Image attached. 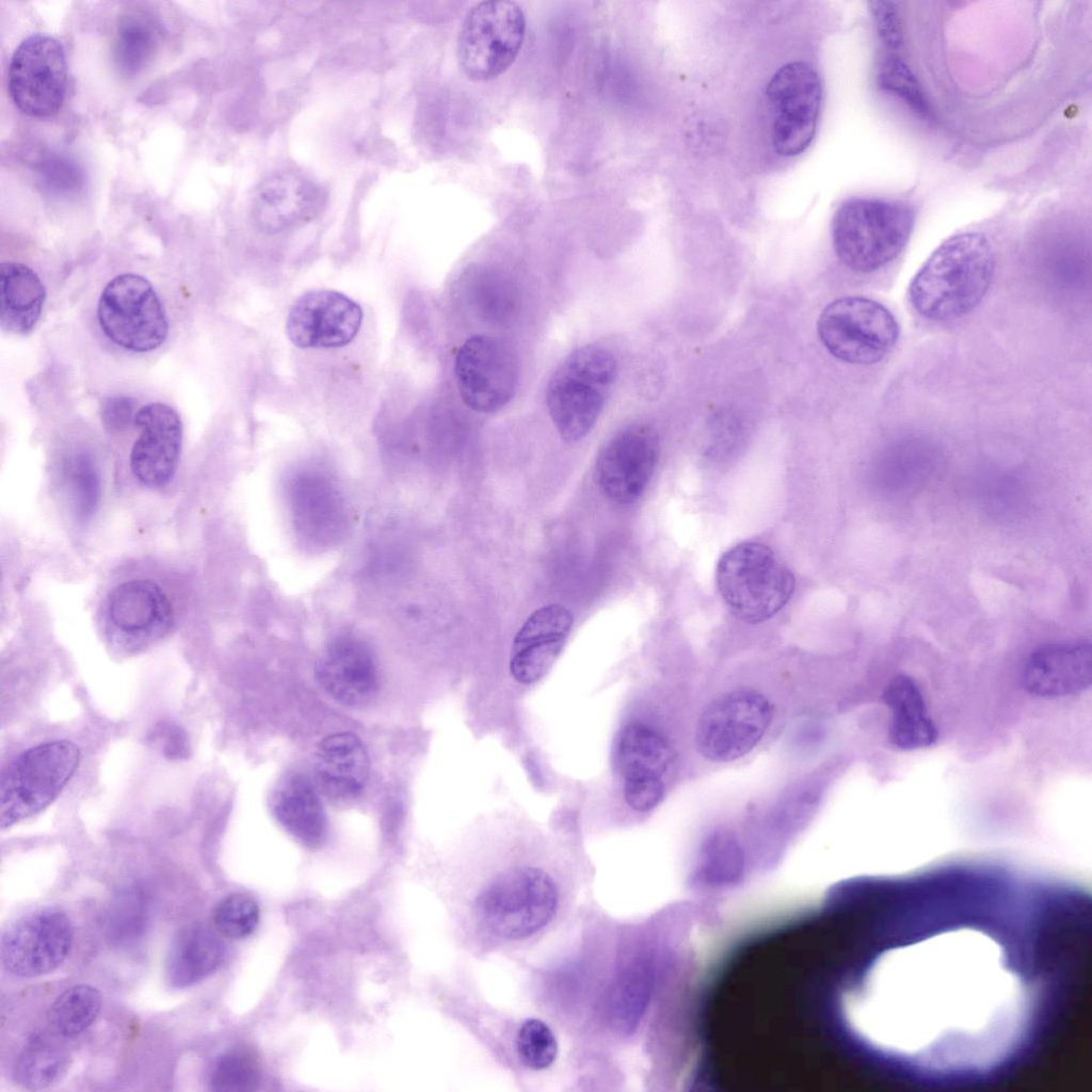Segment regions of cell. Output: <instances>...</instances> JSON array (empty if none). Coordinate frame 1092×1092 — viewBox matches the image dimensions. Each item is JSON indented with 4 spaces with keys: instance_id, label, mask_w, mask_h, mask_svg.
Returning <instances> with one entry per match:
<instances>
[{
    "instance_id": "obj_32",
    "label": "cell",
    "mask_w": 1092,
    "mask_h": 1092,
    "mask_svg": "<svg viewBox=\"0 0 1092 1092\" xmlns=\"http://www.w3.org/2000/svg\"><path fill=\"white\" fill-rule=\"evenodd\" d=\"M46 289L28 266L0 263V325L14 335H27L36 326L44 308Z\"/></svg>"
},
{
    "instance_id": "obj_21",
    "label": "cell",
    "mask_w": 1092,
    "mask_h": 1092,
    "mask_svg": "<svg viewBox=\"0 0 1092 1092\" xmlns=\"http://www.w3.org/2000/svg\"><path fill=\"white\" fill-rule=\"evenodd\" d=\"M659 457V438L654 429L633 424L615 434L600 451L595 481L612 501L629 504L644 493Z\"/></svg>"
},
{
    "instance_id": "obj_26",
    "label": "cell",
    "mask_w": 1092,
    "mask_h": 1092,
    "mask_svg": "<svg viewBox=\"0 0 1092 1092\" xmlns=\"http://www.w3.org/2000/svg\"><path fill=\"white\" fill-rule=\"evenodd\" d=\"M319 686L334 700L350 706L370 702L379 689V672L370 648L360 640L333 641L316 664Z\"/></svg>"
},
{
    "instance_id": "obj_14",
    "label": "cell",
    "mask_w": 1092,
    "mask_h": 1092,
    "mask_svg": "<svg viewBox=\"0 0 1092 1092\" xmlns=\"http://www.w3.org/2000/svg\"><path fill=\"white\" fill-rule=\"evenodd\" d=\"M97 319L110 341L133 353L158 349L168 334L162 301L149 280L134 273L116 275L105 286Z\"/></svg>"
},
{
    "instance_id": "obj_24",
    "label": "cell",
    "mask_w": 1092,
    "mask_h": 1092,
    "mask_svg": "<svg viewBox=\"0 0 1092 1092\" xmlns=\"http://www.w3.org/2000/svg\"><path fill=\"white\" fill-rule=\"evenodd\" d=\"M573 626L572 612L560 604L529 615L515 635L508 663L510 687L520 693L534 687L561 654Z\"/></svg>"
},
{
    "instance_id": "obj_18",
    "label": "cell",
    "mask_w": 1092,
    "mask_h": 1092,
    "mask_svg": "<svg viewBox=\"0 0 1092 1092\" xmlns=\"http://www.w3.org/2000/svg\"><path fill=\"white\" fill-rule=\"evenodd\" d=\"M772 113V144L783 157H794L812 143L820 114L822 87L816 69L805 62L780 68L767 86Z\"/></svg>"
},
{
    "instance_id": "obj_38",
    "label": "cell",
    "mask_w": 1092,
    "mask_h": 1092,
    "mask_svg": "<svg viewBox=\"0 0 1092 1092\" xmlns=\"http://www.w3.org/2000/svg\"><path fill=\"white\" fill-rule=\"evenodd\" d=\"M256 1070L252 1060L239 1051H228L219 1056L210 1072L211 1090L218 1092H237L250 1089L256 1078Z\"/></svg>"
},
{
    "instance_id": "obj_20",
    "label": "cell",
    "mask_w": 1092,
    "mask_h": 1092,
    "mask_svg": "<svg viewBox=\"0 0 1092 1092\" xmlns=\"http://www.w3.org/2000/svg\"><path fill=\"white\" fill-rule=\"evenodd\" d=\"M454 373L464 403L479 413H493L512 398L517 369L509 350L497 339L479 335L459 349Z\"/></svg>"
},
{
    "instance_id": "obj_28",
    "label": "cell",
    "mask_w": 1092,
    "mask_h": 1092,
    "mask_svg": "<svg viewBox=\"0 0 1092 1092\" xmlns=\"http://www.w3.org/2000/svg\"><path fill=\"white\" fill-rule=\"evenodd\" d=\"M318 787L333 800L347 801L360 794L368 774L367 752L357 736L338 733L317 746L314 760Z\"/></svg>"
},
{
    "instance_id": "obj_1",
    "label": "cell",
    "mask_w": 1092,
    "mask_h": 1092,
    "mask_svg": "<svg viewBox=\"0 0 1092 1092\" xmlns=\"http://www.w3.org/2000/svg\"><path fill=\"white\" fill-rule=\"evenodd\" d=\"M1090 893L958 862L839 884L838 998L851 1050L928 1089L998 1081L1065 1006L1088 958Z\"/></svg>"
},
{
    "instance_id": "obj_34",
    "label": "cell",
    "mask_w": 1092,
    "mask_h": 1092,
    "mask_svg": "<svg viewBox=\"0 0 1092 1092\" xmlns=\"http://www.w3.org/2000/svg\"><path fill=\"white\" fill-rule=\"evenodd\" d=\"M70 1057L65 1048L46 1038H33L17 1058L14 1079L22 1088L39 1090L65 1076Z\"/></svg>"
},
{
    "instance_id": "obj_15",
    "label": "cell",
    "mask_w": 1092,
    "mask_h": 1092,
    "mask_svg": "<svg viewBox=\"0 0 1092 1092\" xmlns=\"http://www.w3.org/2000/svg\"><path fill=\"white\" fill-rule=\"evenodd\" d=\"M818 335L837 359L854 365L882 360L895 347L899 325L882 304L861 296L830 303L820 314Z\"/></svg>"
},
{
    "instance_id": "obj_23",
    "label": "cell",
    "mask_w": 1092,
    "mask_h": 1092,
    "mask_svg": "<svg viewBox=\"0 0 1092 1092\" xmlns=\"http://www.w3.org/2000/svg\"><path fill=\"white\" fill-rule=\"evenodd\" d=\"M327 202L325 188L307 173L280 167L268 173L256 186L252 214L266 232L284 231L314 220Z\"/></svg>"
},
{
    "instance_id": "obj_13",
    "label": "cell",
    "mask_w": 1092,
    "mask_h": 1092,
    "mask_svg": "<svg viewBox=\"0 0 1092 1092\" xmlns=\"http://www.w3.org/2000/svg\"><path fill=\"white\" fill-rule=\"evenodd\" d=\"M526 34L521 7L510 0H484L466 14L457 35L462 73L483 82L503 74L516 60Z\"/></svg>"
},
{
    "instance_id": "obj_36",
    "label": "cell",
    "mask_w": 1092,
    "mask_h": 1092,
    "mask_svg": "<svg viewBox=\"0 0 1092 1092\" xmlns=\"http://www.w3.org/2000/svg\"><path fill=\"white\" fill-rule=\"evenodd\" d=\"M876 82L881 91L898 97L919 115H930V106L920 83L901 59L884 55L876 68Z\"/></svg>"
},
{
    "instance_id": "obj_8",
    "label": "cell",
    "mask_w": 1092,
    "mask_h": 1092,
    "mask_svg": "<svg viewBox=\"0 0 1092 1092\" xmlns=\"http://www.w3.org/2000/svg\"><path fill=\"white\" fill-rule=\"evenodd\" d=\"M777 712L775 695L761 682L725 684L695 712L691 748L707 764L740 760L769 737Z\"/></svg>"
},
{
    "instance_id": "obj_16",
    "label": "cell",
    "mask_w": 1092,
    "mask_h": 1092,
    "mask_svg": "<svg viewBox=\"0 0 1092 1092\" xmlns=\"http://www.w3.org/2000/svg\"><path fill=\"white\" fill-rule=\"evenodd\" d=\"M138 429L128 460L127 479L145 495H165L179 479L183 446V425L179 414L168 404L151 402L133 416Z\"/></svg>"
},
{
    "instance_id": "obj_3",
    "label": "cell",
    "mask_w": 1092,
    "mask_h": 1092,
    "mask_svg": "<svg viewBox=\"0 0 1092 1092\" xmlns=\"http://www.w3.org/2000/svg\"><path fill=\"white\" fill-rule=\"evenodd\" d=\"M483 832L473 834L449 892L456 941L473 960L516 963L572 916L593 869L578 847L543 830Z\"/></svg>"
},
{
    "instance_id": "obj_27",
    "label": "cell",
    "mask_w": 1092,
    "mask_h": 1092,
    "mask_svg": "<svg viewBox=\"0 0 1092 1092\" xmlns=\"http://www.w3.org/2000/svg\"><path fill=\"white\" fill-rule=\"evenodd\" d=\"M1023 686L1034 696L1056 698L1075 695L1092 682L1090 642L1056 643L1038 648L1023 671Z\"/></svg>"
},
{
    "instance_id": "obj_30",
    "label": "cell",
    "mask_w": 1092,
    "mask_h": 1092,
    "mask_svg": "<svg viewBox=\"0 0 1092 1092\" xmlns=\"http://www.w3.org/2000/svg\"><path fill=\"white\" fill-rule=\"evenodd\" d=\"M225 956L221 937L208 926L192 924L173 937L165 960V977L176 989L193 985L219 968Z\"/></svg>"
},
{
    "instance_id": "obj_39",
    "label": "cell",
    "mask_w": 1092,
    "mask_h": 1092,
    "mask_svg": "<svg viewBox=\"0 0 1092 1092\" xmlns=\"http://www.w3.org/2000/svg\"><path fill=\"white\" fill-rule=\"evenodd\" d=\"M870 10L882 44L890 49L899 48L902 44V26L896 3L876 0L870 2Z\"/></svg>"
},
{
    "instance_id": "obj_22",
    "label": "cell",
    "mask_w": 1092,
    "mask_h": 1092,
    "mask_svg": "<svg viewBox=\"0 0 1092 1092\" xmlns=\"http://www.w3.org/2000/svg\"><path fill=\"white\" fill-rule=\"evenodd\" d=\"M360 306L335 290H311L291 306L286 333L301 349H334L352 342L363 322Z\"/></svg>"
},
{
    "instance_id": "obj_35",
    "label": "cell",
    "mask_w": 1092,
    "mask_h": 1092,
    "mask_svg": "<svg viewBox=\"0 0 1092 1092\" xmlns=\"http://www.w3.org/2000/svg\"><path fill=\"white\" fill-rule=\"evenodd\" d=\"M101 1007L97 989L78 984L65 990L48 1010V1023L55 1032L71 1038L87 1029L96 1019Z\"/></svg>"
},
{
    "instance_id": "obj_11",
    "label": "cell",
    "mask_w": 1092,
    "mask_h": 1092,
    "mask_svg": "<svg viewBox=\"0 0 1092 1092\" xmlns=\"http://www.w3.org/2000/svg\"><path fill=\"white\" fill-rule=\"evenodd\" d=\"M719 594L739 620L757 624L775 615L794 591L790 569L767 545L743 542L720 558L716 569Z\"/></svg>"
},
{
    "instance_id": "obj_7",
    "label": "cell",
    "mask_w": 1092,
    "mask_h": 1092,
    "mask_svg": "<svg viewBox=\"0 0 1092 1092\" xmlns=\"http://www.w3.org/2000/svg\"><path fill=\"white\" fill-rule=\"evenodd\" d=\"M994 270V252L983 236L976 232L952 236L915 274L909 287V301L926 319L958 318L981 301Z\"/></svg>"
},
{
    "instance_id": "obj_37",
    "label": "cell",
    "mask_w": 1092,
    "mask_h": 1092,
    "mask_svg": "<svg viewBox=\"0 0 1092 1092\" xmlns=\"http://www.w3.org/2000/svg\"><path fill=\"white\" fill-rule=\"evenodd\" d=\"M259 906L246 894H231L223 898L213 911V921L220 933L232 940L250 936L259 924Z\"/></svg>"
},
{
    "instance_id": "obj_6",
    "label": "cell",
    "mask_w": 1092,
    "mask_h": 1092,
    "mask_svg": "<svg viewBox=\"0 0 1092 1092\" xmlns=\"http://www.w3.org/2000/svg\"><path fill=\"white\" fill-rule=\"evenodd\" d=\"M188 571L176 562L139 559L117 567L103 582L96 604L102 636L115 648L135 652L163 640L188 614Z\"/></svg>"
},
{
    "instance_id": "obj_9",
    "label": "cell",
    "mask_w": 1092,
    "mask_h": 1092,
    "mask_svg": "<svg viewBox=\"0 0 1092 1092\" xmlns=\"http://www.w3.org/2000/svg\"><path fill=\"white\" fill-rule=\"evenodd\" d=\"M915 215L914 206L905 199L847 198L832 219L834 251L852 271L868 273L879 270L904 248L913 231Z\"/></svg>"
},
{
    "instance_id": "obj_19",
    "label": "cell",
    "mask_w": 1092,
    "mask_h": 1092,
    "mask_svg": "<svg viewBox=\"0 0 1092 1092\" xmlns=\"http://www.w3.org/2000/svg\"><path fill=\"white\" fill-rule=\"evenodd\" d=\"M74 931L57 909H41L13 921L1 935L0 958L11 974L33 978L57 969L67 958Z\"/></svg>"
},
{
    "instance_id": "obj_17",
    "label": "cell",
    "mask_w": 1092,
    "mask_h": 1092,
    "mask_svg": "<svg viewBox=\"0 0 1092 1092\" xmlns=\"http://www.w3.org/2000/svg\"><path fill=\"white\" fill-rule=\"evenodd\" d=\"M12 101L23 114L48 118L62 108L67 89V60L62 44L36 33L15 49L7 76Z\"/></svg>"
},
{
    "instance_id": "obj_41",
    "label": "cell",
    "mask_w": 1092,
    "mask_h": 1092,
    "mask_svg": "<svg viewBox=\"0 0 1092 1092\" xmlns=\"http://www.w3.org/2000/svg\"><path fill=\"white\" fill-rule=\"evenodd\" d=\"M131 413L132 405L130 404V399L113 398L106 404L102 418L111 430L118 431L127 424Z\"/></svg>"
},
{
    "instance_id": "obj_25",
    "label": "cell",
    "mask_w": 1092,
    "mask_h": 1092,
    "mask_svg": "<svg viewBox=\"0 0 1092 1092\" xmlns=\"http://www.w3.org/2000/svg\"><path fill=\"white\" fill-rule=\"evenodd\" d=\"M55 502L67 525L77 533L90 530L105 499L106 473L89 450L63 453L49 473Z\"/></svg>"
},
{
    "instance_id": "obj_31",
    "label": "cell",
    "mask_w": 1092,
    "mask_h": 1092,
    "mask_svg": "<svg viewBox=\"0 0 1092 1092\" xmlns=\"http://www.w3.org/2000/svg\"><path fill=\"white\" fill-rule=\"evenodd\" d=\"M272 809L279 824L296 840L308 847L323 841L325 813L316 786L305 775H291L279 785Z\"/></svg>"
},
{
    "instance_id": "obj_29",
    "label": "cell",
    "mask_w": 1092,
    "mask_h": 1092,
    "mask_svg": "<svg viewBox=\"0 0 1092 1092\" xmlns=\"http://www.w3.org/2000/svg\"><path fill=\"white\" fill-rule=\"evenodd\" d=\"M882 700L890 711L888 740L893 746L914 751L935 743L937 729L914 679L904 674L894 676Z\"/></svg>"
},
{
    "instance_id": "obj_5",
    "label": "cell",
    "mask_w": 1092,
    "mask_h": 1092,
    "mask_svg": "<svg viewBox=\"0 0 1092 1092\" xmlns=\"http://www.w3.org/2000/svg\"><path fill=\"white\" fill-rule=\"evenodd\" d=\"M452 1015L484 1057L521 1090H541L562 1078L564 1041L557 1028L530 1009L518 1012L488 998L475 975L463 971Z\"/></svg>"
},
{
    "instance_id": "obj_33",
    "label": "cell",
    "mask_w": 1092,
    "mask_h": 1092,
    "mask_svg": "<svg viewBox=\"0 0 1092 1092\" xmlns=\"http://www.w3.org/2000/svg\"><path fill=\"white\" fill-rule=\"evenodd\" d=\"M746 860V849L739 832L727 823H717L701 837L694 873L711 879L739 877Z\"/></svg>"
},
{
    "instance_id": "obj_40",
    "label": "cell",
    "mask_w": 1092,
    "mask_h": 1092,
    "mask_svg": "<svg viewBox=\"0 0 1092 1092\" xmlns=\"http://www.w3.org/2000/svg\"><path fill=\"white\" fill-rule=\"evenodd\" d=\"M126 26L121 33L119 51L124 53L126 63L133 66L135 61L138 65V62L146 55L147 48L151 43L150 33L144 29L142 23L132 22Z\"/></svg>"
},
{
    "instance_id": "obj_10",
    "label": "cell",
    "mask_w": 1092,
    "mask_h": 1092,
    "mask_svg": "<svg viewBox=\"0 0 1092 1092\" xmlns=\"http://www.w3.org/2000/svg\"><path fill=\"white\" fill-rule=\"evenodd\" d=\"M81 762L73 740L52 738L13 755L0 772L2 830L38 814L68 786Z\"/></svg>"
},
{
    "instance_id": "obj_4",
    "label": "cell",
    "mask_w": 1092,
    "mask_h": 1092,
    "mask_svg": "<svg viewBox=\"0 0 1092 1092\" xmlns=\"http://www.w3.org/2000/svg\"><path fill=\"white\" fill-rule=\"evenodd\" d=\"M665 687H637L617 720L604 777L617 823L651 815L679 778L685 745L672 692Z\"/></svg>"
},
{
    "instance_id": "obj_12",
    "label": "cell",
    "mask_w": 1092,
    "mask_h": 1092,
    "mask_svg": "<svg viewBox=\"0 0 1092 1092\" xmlns=\"http://www.w3.org/2000/svg\"><path fill=\"white\" fill-rule=\"evenodd\" d=\"M616 376V362L599 346L574 350L552 374L546 392L551 420L566 441L584 437L604 408Z\"/></svg>"
},
{
    "instance_id": "obj_2",
    "label": "cell",
    "mask_w": 1092,
    "mask_h": 1092,
    "mask_svg": "<svg viewBox=\"0 0 1092 1092\" xmlns=\"http://www.w3.org/2000/svg\"><path fill=\"white\" fill-rule=\"evenodd\" d=\"M673 911L623 917L585 896L565 924L516 962L530 1009L560 1032L568 1090L615 1091L670 989Z\"/></svg>"
}]
</instances>
